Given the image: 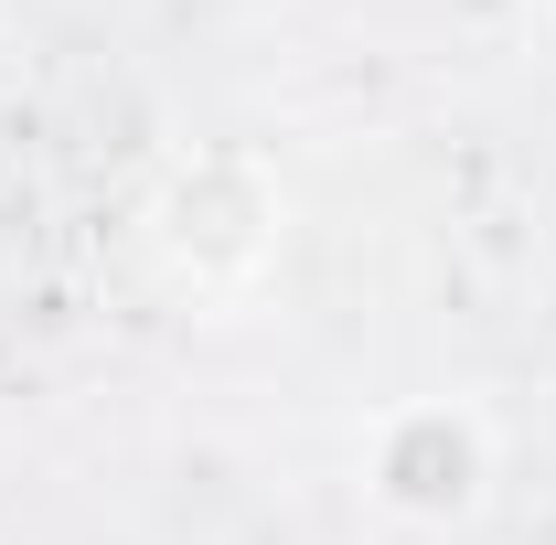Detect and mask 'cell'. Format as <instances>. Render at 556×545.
I'll use <instances>...</instances> for the list:
<instances>
[{
	"instance_id": "1",
	"label": "cell",
	"mask_w": 556,
	"mask_h": 545,
	"mask_svg": "<svg viewBox=\"0 0 556 545\" xmlns=\"http://www.w3.org/2000/svg\"><path fill=\"white\" fill-rule=\"evenodd\" d=\"M139 246H150L172 300L236 310V300L268 289L278 246H289V193L257 150H193V161L161 172V193L139 214Z\"/></svg>"
},
{
	"instance_id": "2",
	"label": "cell",
	"mask_w": 556,
	"mask_h": 545,
	"mask_svg": "<svg viewBox=\"0 0 556 545\" xmlns=\"http://www.w3.org/2000/svg\"><path fill=\"white\" fill-rule=\"evenodd\" d=\"M353 481L386 524L407 535H450L471 524L503 481V428H492L471 396H386L353 439Z\"/></svg>"
}]
</instances>
